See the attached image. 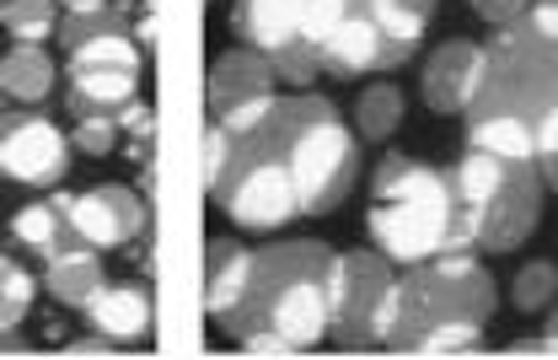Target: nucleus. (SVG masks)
Wrapping results in <instances>:
<instances>
[{"mask_svg": "<svg viewBox=\"0 0 558 360\" xmlns=\"http://www.w3.org/2000/svg\"><path fill=\"white\" fill-rule=\"evenodd\" d=\"M371 248H381L398 269L440 259V253H462L478 248L473 242V220L457 205L451 189V167H429L418 156H381V167L371 172Z\"/></svg>", "mask_w": 558, "mask_h": 360, "instance_id": "1", "label": "nucleus"}, {"mask_svg": "<svg viewBox=\"0 0 558 360\" xmlns=\"http://www.w3.org/2000/svg\"><path fill=\"white\" fill-rule=\"evenodd\" d=\"M328 269H333V248L312 237L253 253V280H247V301L236 312L231 339L253 328H275L301 350L323 345L333 334L328 328Z\"/></svg>", "mask_w": 558, "mask_h": 360, "instance_id": "2", "label": "nucleus"}, {"mask_svg": "<svg viewBox=\"0 0 558 360\" xmlns=\"http://www.w3.org/2000/svg\"><path fill=\"white\" fill-rule=\"evenodd\" d=\"M215 205L242 231H279L301 216L295 178H290V97H279L275 113L236 141L231 178L215 194Z\"/></svg>", "mask_w": 558, "mask_h": 360, "instance_id": "3", "label": "nucleus"}, {"mask_svg": "<svg viewBox=\"0 0 558 360\" xmlns=\"http://www.w3.org/2000/svg\"><path fill=\"white\" fill-rule=\"evenodd\" d=\"M290 178L301 216L339 211L360 183V135L344 130L339 108L317 92L290 97Z\"/></svg>", "mask_w": 558, "mask_h": 360, "instance_id": "4", "label": "nucleus"}, {"mask_svg": "<svg viewBox=\"0 0 558 360\" xmlns=\"http://www.w3.org/2000/svg\"><path fill=\"white\" fill-rule=\"evenodd\" d=\"M328 328L349 350H398V339H403V290H398V264L381 248L333 253Z\"/></svg>", "mask_w": 558, "mask_h": 360, "instance_id": "5", "label": "nucleus"}, {"mask_svg": "<svg viewBox=\"0 0 558 360\" xmlns=\"http://www.w3.org/2000/svg\"><path fill=\"white\" fill-rule=\"evenodd\" d=\"M398 290H403V339H398L403 356H414V345L429 328H440V323H488L494 307H499V286L478 264V248L409 264L398 275Z\"/></svg>", "mask_w": 558, "mask_h": 360, "instance_id": "6", "label": "nucleus"}, {"mask_svg": "<svg viewBox=\"0 0 558 360\" xmlns=\"http://www.w3.org/2000/svg\"><path fill=\"white\" fill-rule=\"evenodd\" d=\"M488 49L484 92L473 103V113H510L537 124L558 103V38H543L537 27H526L521 16L494 27Z\"/></svg>", "mask_w": 558, "mask_h": 360, "instance_id": "7", "label": "nucleus"}, {"mask_svg": "<svg viewBox=\"0 0 558 360\" xmlns=\"http://www.w3.org/2000/svg\"><path fill=\"white\" fill-rule=\"evenodd\" d=\"M70 135L38 108H11L0 113V178L16 189H60L70 172Z\"/></svg>", "mask_w": 558, "mask_h": 360, "instance_id": "8", "label": "nucleus"}, {"mask_svg": "<svg viewBox=\"0 0 558 360\" xmlns=\"http://www.w3.org/2000/svg\"><path fill=\"white\" fill-rule=\"evenodd\" d=\"M279 75L269 65L264 49H226L215 65H209V119H220L226 130L247 135L258 130L269 113L279 108Z\"/></svg>", "mask_w": 558, "mask_h": 360, "instance_id": "9", "label": "nucleus"}, {"mask_svg": "<svg viewBox=\"0 0 558 360\" xmlns=\"http://www.w3.org/2000/svg\"><path fill=\"white\" fill-rule=\"evenodd\" d=\"M537 216H543V172H537V161L510 167L505 183L488 194L484 205L468 211L478 253H510V248H521L537 231Z\"/></svg>", "mask_w": 558, "mask_h": 360, "instance_id": "10", "label": "nucleus"}, {"mask_svg": "<svg viewBox=\"0 0 558 360\" xmlns=\"http://www.w3.org/2000/svg\"><path fill=\"white\" fill-rule=\"evenodd\" d=\"M484 71H488L484 44H468V38L440 44V49L424 60V75H418L424 108L440 113V119H468L473 103H478V92H484Z\"/></svg>", "mask_w": 558, "mask_h": 360, "instance_id": "11", "label": "nucleus"}, {"mask_svg": "<svg viewBox=\"0 0 558 360\" xmlns=\"http://www.w3.org/2000/svg\"><path fill=\"white\" fill-rule=\"evenodd\" d=\"M70 231H75V242H86L97 253L130 248L145 231V205L124 183H92L86 194L70 200Z\"/></svg>", "mask_w": 558, "mask_h": 360, "instance_id": "12", "label": "nucleus"}, {"mask_svg": "<svg viewBox=\"0 0 558 360\" xmlns=\"http://www.w3.org/2000/svg\"><path fill=\"white\" fill-rule=\"evenodd\" d=\"M247 280H253V253L236 237H215L205 253V312L220 334L236 328V312L247 301Z\"/></svg>", "mask_w": 558, "mask_h": 360, "instance_id": "13", "label": "nucleus"}, {"mask_svg": "<svg viewBox=\"0 0 558 360\" xmlns=\"http://www.w3.org/2000/svg\"><path fill=\"white\" fill-rule=\"evenodd\" d=\"M323 75H333V81H360V75H381V55H387V33L365 16V11H354L344 16L323 44Z\"/></svg>", "mask_w": 558, "mask_h": 360, "instance_id": "14", "label": "nucleus"}, {"mask_svg": "<svg viewBox=\"0 0 558 360\" xmlns=\"http://www.w3.org/2000/svg\"><path fill=\"white\" fill-rule=\"evenodd\" d=\"M150 323H156V312H150V290L145 286H102L92 301H86V328L92 334H102V339H113V345H140V339H150Z\"/></svg>", "mask_w": 558, "mask_h": 360, "instance_id": "15", "label": "nucleus"}, {"mask_svg": "<svg viewBox=\"0 0 558 360\" xmlns=\"http://www.w3.org/2000/svg\"><path fill=\"white\" fill-rule=\"evenodd\" d=\"M70 200L65 189H49V200H33V205H22L16 216H11V242L27 253V259H54L60 248L75 242V231H70Z\"/></svg>", "mask_w": 558, "mask_h": 360, "instance_id": "16", "label": "nucleus"}, {"mask_svg": "<svg viewBox=\"0 0 558 360\" xmlns=\"http://www.w3.org/2000/svg\"><path fill=\"white\" fill-rule=\"evenodd\" d=\"M306 11H312V0H236V16L231 22H236V38L247 49L275 55V49L301 38Z\"/></svg>", "mask_w": 558, "mask_h": 360, "instance_id": "17", "label": "nucleus"}, {"mask_svg": "<svg viewBox=\"0 0 558 360\" xmlns=\"http://www.w3.org/2000/svg\"><path fill=\"white\" fill-rule=\"evenodd\" d=\"M102 286H108L102 253L86 248V242H70V248H60V253L44 264V290H49L60 307H70V312H86V301Z\"/></svg>", "mask_w": 558, "mask_h": 360, "instance_id": "18", "label": "nucleus"}, {"mask_svg": "<svg viewBox=\"0 0 558 360\" xmlns=\"http://www.w3.org/2000/svg\"><path fill=\"white\" fill-rule=\"evenodd\" d=\"M54 81L60 71L44 44H11L0 55V97H11L16 108H44L54 97Z\"/></svg>", "mask_w": 558, "mask_h": 360, "instance_id": "19", "label": "nucleus"}, {"mask_svg": "<svg viewBox=\"0 0 558 360\" xmlns=\"http://www.w3.org/2000/svg\"><path fill=\"white\" fill-rule=\"evenodd\" d=\"M130 103H140L135 71H81V75H70V86H65V108L75 119H86V113L119 119Z\"/></svg>", "mask_w": 558, "mask_h": 360, "instance_id": "20", "label": "nucleus"}, {"mask_svg": "<svg viewBox=\"0 0 558 360\" xmlns=\"http://www.w3.org/2000/svg\"><path fill=\"white\" fill-rule=\"evenodd\" d=\"M468 145L499 156V161H537L532 124L510 119V113H468Z\"/></svg>", "mask_w": 558, "mask_h": 360, "instance_id": "21", "label": "nucleus"}, {"mask_svg": "<svg viewBox=\"0 0 558 360\" xmlns=\"http://www.w3.org/2000/svg\"><path fill=\"white\" fill-rule=\"evenodd\" d=\"M140 44L130 38V27H113V33H97V38H81L65 49V75L81 71H135L140 75Z\"/></svg>", "mask_w": 558, "mask_h": 360, "instance_id": "22", "label": "nucleus"}, {"mask_svg": "<svg viewBox=\"0 0 558 360\" xmlns=\"http://www.w3.org/2000/svg\"><path fill=\"white\" fill-rule=\"evenodd\" d=\"M398 130H403V92L387 75L371 81V86H360V97H354V135L387 145Z\"/></svg>", "mask_w": 558, "mask_h": 360, "instance_id": "23", "label": "nucleus"}, {"mask_svg": "<svg viewBox=\"0 0 558 360\" xmlns=\"http://www.w3.org/2000/svg\"><path fill=\"white\" fill-rule=\"evenodd\" d=\"M360 11L398 44H418L435 22V0H360Z\"/></svg>", "mask_w": 558, "mask_h": 360, "instance_id": "24", "label": "nucleus"}, {"mask_svg": "<svg viewBox=\"0 0 558 360\" xmlns=\"http://www.w3.org/2000/svg\"><path fill=\"white\" fill-rule=\"evenodd\" d=\"M60 0H5L0 5V27L11 33V44H49L60 33Z\"/></svg>", "mask_w": 558, "mask_h": 360, "instance_id": "25", "label": "nucleus"}, {"mask_svg": "<svg viewBox=\"0 0 558 360\" xmlns=\"http://www.w3.org/2000/svg\"><path fill=\"white\" fill-rule=\"evenodd\" d=\"M33 301H38V275L0 253V328H22Z\"/></svg>", "mask_w": 558, "mask_h": 360, "instance_id": "26", "label": "nucleus"}, {"mask_svg": "<svg viewBox=\"0 0 558 360\" xmlns=\"http://www.w3.org/2000/svg\"><path fill=\"white\" fill-rule=\"evenodd\" d=\"M510 296H515V312H548L558 301V264L554 259L521 264L515 280H510Z\"/></svg>", "mask_w": 558, "mask_h": 360, "instance_id": "27", "label": "nucleus"}, {"mask_svg": "<svg viewBox=\"0 0 558 360\" xmlns=\"http://www.w3.org/2000/svg\"><path fill=\"white\" fill-rule=\"evenodd\" d=\"M236 130H226L220 119H209L205 130V145H199V172H205V194L215 200L220 189H226V178H231V161H236Z\"/></svg>", "mask_w": 558, "mask_h": 360, "instance_id": "28", "label": "nucleus"}, {"mask_svg": "<svg viewBox=\"0 0 558 360\" xmlns=\"http://www.w3.org/2000/svg\"><path fill=\"white\" fill-rule=\"evenodd\" d=\"M484 350V323H440L414 345V356H478Z\"/></svg>", "mask_w": 558, "mask_h": 360, "instance_id": "29", "label": "nucleus"}, {"mask_svg": "<svg viewBox=\"0 0 558 360\" xmlns=\"http://www.w3.org/2000/svg\"><path fill=\"white\" fill-rule=\"evenodd\" d=\"M269 65L284 86H312L317 75H323V49L317 44H306V38H295V44H284L269 55Z\"/></svg>", "mask_w": 558, "mask_h": 360, "instance_id": "30", "label": "nucleus"}, {"mask_svg": "<svg viewBox=\"0 0 558 360\" xmlns=\"http://www.w3.org/2000/svg\"><path fill=\"white\" fill-rule=\"evenodd\" d=\"M119 119H108V113H86V119H75V130H70V145L75 151H86V156H108L113 145H119Z\"/></svg>", "mask_w": 558, "mask_h": 360, "instance_id": "31", "label": "nucleus"}, {"mask_svg": "<svg viewBox=\"0 0 558 360\" xmlns=\"http://www.w3.org/2000/svg\"><path fill=\"white\" fill-rule=\"evenodd\" d=\"M532 141H537V172H543V189L558 194V103L532 124Z\"/></svg>", "mask_w": 558, "mask_h": 360, "instance_id": "32", "label": "nucleus"}, {"mask_svg": "<svg viewBox=\"0 0 558 360\" xmlns=\"http://www.w3.org/2000/svg\"><path fill=\"white\" fill-rule=\"evenodd\" d=\"M242 350H247V356H306L301 345H290L284 334H275V328H253V334H242Z\"/></svg>", "mask_w": 558, "mask_h": 360, "instance_id": "33", "label": "nucleus"}, {"mask_svg": "<svg viewBox=\"0 0 558 360\" xmlns=\"http://www.w3.org/2000/svg\"><path fill=\"white\" fill-rule=\"evenodd\" d=\"M484 22H494V27H505V22H515V16H526V5L532 0H468Z\"/></svg>", "mask_w": 558, "mask_h": 360, "instance_id": "34", "label": "nucleus"}, {"mask_svg": "<svg viewBox=\"0 0 558 360\" xmlns=\"http://www.w3.org/2000/svg\"><path fill=\"white\" fill-rule=\"evenodd\" d=\"M521 22H526V27H537L543 38H558V0H532Z\"/></svg>", "mask_w": 558, "mask_h": 360, "instance_id": "35", "label": "nucleus"}, {"mask_svg": "<svg viewBox=\"0 0 558 360\" xmlns=\"http://www.w3.org/2000/svg\"><path fill=\"white\" fill-rule=\"evenodd\" d=\"M150 124H156V113H150L145 103H130V108L119 113V130H130L135 141H145V135H150Z\"/></svg>", "mask_w": 558, "mask_h": 360, "instance_id": "36", "label": "nucleus"}, {"mask_svg": "<svg viewBox=\"0 0 558 360\" xmlns=\"http://www.w3.org/2000/svg\"><path fill=\"white\" fill-rule=\"evenodd\" d=\"M119 345L113 339H102V334H81V339H70L65 356H113Z\"/></svg>", "mask_w": 558, "mask_h": 360, "instance_id": "37", "label": "nucleus"}, {"mask_svg": "<svg viewBox=\"0 0 558 360\" xmlns=\"http://www.w3.org/2000/svg\"><path fill=\"white\" fill-rule=\"evenodd\" d=\"M0 356H27V339L16 328H0Z\"/></svg>", "mask_w": 558, "mask_h": 360, "instance_id": "38", "label": "nucleus"}, {"mask_svg": "<svg viewBox=\"0 0 558 360\" xmlns=\"http://www.w3.org/2000/svg\"><path fill=\"white\" fill-rule=\"evenodd\" d=\"M543 345H548V356H558V307L548 312V339H543Z\"/></svg>", "mask_w": 558, "mask_h": 360, "instance_id": "39", "label": "nucleus"}, {"mask_svg": "<svg viewBox=\"0 0 558 360\" xmlns=\"http://www.w3.org/2000/svg\"><path fill=\"white\" fill-rule=\"evenodd\" d=\"M65 11H92V5H108V0H60Z\"/></svg>", "mask_w": 558, "mask_h": 360, "instance_id": "40", "label": "nucleus"}, {"mask_svg": "<svg viewBox=\"0 0 558 360\" xmlns=\"http://www.w3.org/2000/svg\"><path fill=\"white\" fill-rule=\"evenodd\" d=\"M0 5H5V0H0Z\"/></svg>", "mask_w": 558, "mask_h": 360, "instance_id": "41", "label": "nucleus"}]
</instances>
